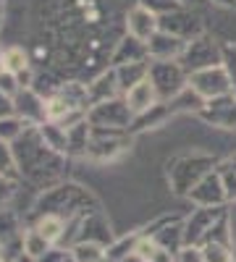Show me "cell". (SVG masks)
<instances>
[{"mask_svg":"<svg viewBox=\"0 0 236 262\" xmlns=\"http://www.w3.org/2000/svg\"><path fill=\"white\" fill-rule=\"evenodd\" d=\"M32 226L45 236L53 247H60L63 236H66V228H69V221H66V217H60V215H48L45 212V215H34Z\"/></svg>","mask_w":236,"mask_h":262,"instance_id":"44dd1931","label":"cell"},{"mask_svg":"<svg viewBox=\"0 0 236 262\" xmlns=\"http://www.w3.org/2000/svg\"><path fill=\"white\" fill-rule=\"evenodd\" d=\"M13 194H16V179L0 176V212L8 207V202L13 200Z\"/></svg>","mask_w":236,"mask_h":262,"instance_id":"f35d334b","label":"cell"},{"mask_svg":"<svg viewBox=\"0 0 236 262\" xmlns=\"http://www.w3.org/2000/svg\"><path fill=\"white\" fill-rule=\"evenodd\" d=\"M95 210H100L97 200L79 184H55V186L45 189V194H42L34 205V215L48 212V215H60V217H66V221H71L76 215L95 212Z\"/></svg>","mask_w":236,"mask_h":262,"instance_id":"7a4b0ae2","label":"cell"},{"mask_svg":"<svg viewBox=\"0 0 236 262\" xmlns=\"http://www.w3.org/2000/svg\"><path fill=\"white\" fill-rule=\"evenodd\" d=\"M0 71H3V48H0Z\"/></svg>","mask_w":236,"mask_h":262,"instance_id":"c3c4849f","label":"cell"},{"mask_svg":"<svg viewBox=\"0 0 236 262\" xmlns=\"http://www.w3.org/2000/svg\"><path fill=\"white\" fill-rule=\"evenodd\" d=\"M71 254L76 262H108V247L95 242H76L71 247Z\"/></svg>","mask_w":236,"mask_h":262,"instance_id":"83f0119b","label":"cell"},{"mask_svg":"<svg viewBox=\"0 0 236 262\" xmlns=\"http://www.w3.org/2000/svg\"><path fill=\"white\" fill-rule=\"evenodd\" d=\"M66 254H69V249H63V247H53L48 254H42L37 262H63V259H66Z\"/></svg>","mask_w":236,"mask_h":262,"instance_id":"60d3db41","label":"cell"},{"mask_svg":"<svg viewBox=\"0 0 236 262\" xmlns=\"http://www.w3.org/2000/svg\"><path fill=\"white\" fill-rule=\"evenodd\" d=\"M226 210L223 207H197L186 221H184V244H200L210 226L218 221Z\"/></svg>","mask_w":236,"mask_h":262,"instance_id":"4fadbf2b","label":"cell"},{"mask_svg":"<svg viewBox=\"0 0 236 262\" xmlns=\"http://www.w3.org/2000/svg\"><path fill=\"white\" fill-rule=\"evenodd\" d=\"M168 102V107H170V113H202V107L207 105V100L205 97H200L191 86H186V90H181L174 100H165Z\"/></svg>","mask_w":236,"mask_h":262,"instance_id":"603a6c76","label":"cell"},{"mask_svg":"<svg viewBox=\"0 0 236 262\" xmlns=\"http://www.w3.org/2000/svg\"><path fill=\"white\" fill-rule=\"evenodd\" d=\"M24 86H21V81H18V76L16 74H11V71H0V92L3 95H8V97H16Z\"/></svg>","mask_w":236,"mask_h":262,"instance_id":"d590c367","label":"cell"},{"mask_svg":"<svg viewBox=\"0 0 236 262\" xmlns=\"http://www.w3.org/2000/svg\"><path fill=\"white\" fill-rule=\"evenodd\" d=\"M160 32V16L155 11H149L147 6H134L126 16V34H132L142 42H149Z\"/></svg>","mask_w":236,"mask_h":262,"instance_id":"7c38bea8","label":"cell"},{"mask_svg":"<svg viewBox=\"0 0 236 262\" xmlns=\"http://www.w3.org/2000/svg\"><path fill=\"white\" fill-rule=\"evenodd\" d=\"M0 6H3V0H0Z\"/></svg>","mask_w":236,"mask_h":262,"instance_id":"f907efd6","label":"cell"},{"mask_svg":"<svg viewBox=\"0 0 236 262\" xmlns=\"http://www.w3.org/2000/svg\"><path fill=\"white\" fill-rule=\"evenodd\" d=\"M76 242H95V244H102V247H111V244H113L111 226H108V221L102 217L100 210L87 212V215L81 217L79 233H76Z\"/></svg>","mask_w":236,"mask_h":262,"instance_id":"5bb4252c","label":"cell"},{"mask_svg":"<svg viewBox=\"0 0 236 262\" xmlns=\"http://www.w3.org/2000/svg\"><path fill=\"white\" fill-rule=\"evenodd\" d=\"M118 262H144V259H142L139 254H134V252H132L128 257H123V259H118Z\"/></svg>","mask_w":236,"mask_h":262,"instance_id":"f6af8a7d","label":"cell"},{"mask_svg":"<svg viewBox=\"0 0 236 262\" xmlns=\"http://www.w3.org/2000/svg\"><path fill=\"white\" fill-rule=\"evenodd\" d=\"M153 262H179L174 252H168V249H158V254L153 257Z\"/></svg>","mask_w":236,"mask_h":262,"instance_id":"7bdbcfd3","label":"cell"},{"mask_svg":"<svg viewBox=\"0 0 236 262\" xmlns=\"http://www.w3.org/2000/svg\"><path fill=\"white\" fill-rule=\"evenodd\" d=\"M216 168H218V160L212 155H207V152H191V155L176 158L174 163L168 165L170 191L179 194V196H189V191Z\"/></svg>","mask_w":236,"mask_h":262,"instance_id":"3957f363","label":"cell"},{"mask_svg":"<svg viewBox=\"0 0 236 262\" xmlns=\"http://www.w3.org/2000/svg\"><path fill=\"white\" fill-rule=\"evenodd\" d=\"M223 69L228 71V79H231V86H233V95H236V45L223 48Z\"/></svg>","mask_w":236,"mask_h":262,"instance_id":"74e56055","label":"cell"},{"mask_svg":"<svg viewBox=\"0 0 236 262\" xmlns=\"http://www.w3.org/2000/svg\"><path fill=\"white\" fill-rule=\"evenodd\" d=\"M42 142H45L53 152H58V155H66L69 158V128L60 126L55 121H45L42 126H37Z\"/></svg>","mask_w":236,"mask_h":262,"instance_id":"7402d4cb","label":"cell"},{"mask_svg":"<svg viewBox=\"0 0 236 262\" xmlns=\"http://www.w3.org/2000/svg\"><path fill=\"white\" fill-rule=\"evenodd\" d=\"M0 27H3V6H0Z\"/></svg>","mask_w":236,"mask_h":262,"instance_id":"681fc988","label":"cell"},{"mask_svg":"<svg viewBox=\"0 0 236 262\" xmlns=\"http://www.w3.org/2000/svg\"><path fill=\"white\" fill-rule=\"evenodd\" d=\"M179 262H205V254H202V247L200 244H186L181 247V252L176 254Z\"/></svg>","mask_w":236,"mask_h":262,"instance_id":"ab89813d","label":"cell"},{"mask_svg":"<svg viewBox=\"0 0 236 262\" xmlns=\"http://www.w3.org/2000/svg\"><path fill=\"white\" fill-rule=\"evenodd\" d=\"M13 105H16V116L27 126H42L48 121V100L42 95H37L32 86H24L13 97Z\"/></svg>","mask_w":236,"mask_h":262,"instance_id":"30bf717a","label":"cell"},{"mask_svg":"<svg viewBox=\"0 0 236 262\" xmlns=\"http://www.w3.org/2000/svg\"><path fill=\"white\" fill-rule=\"evenodd\" d=\"M8 116H16V105H13V97L0 92V118H8Z\"/></svg>","mask_w":236,"mask_h":262,"instance_id":"b9f144b4","label":"cell"},{"mask_svg":"<svg viewBox=\"0 0 236 262\" xmlns=\"http://www.w3.org/2000/svg\"><path fill=\"white\" fill-rule=\"evenodd\" d=\"M128 147H132V131L92 126V139H90V149H87V160H92V163H111V160L121 158Z\"/></svg>","mask_w":236,"mask_h":262,"instance_id":"277c9868","label":"cell"},{"mask_svg":"<svg viewBox=\"0 0 236 262\" xmlns=\"http://www.w3.org/2000/svg\"><path fill=\"white\" fill-rule=\"evenodd\" d=\"M147 233L155 238L160 249H168V252H174V254H179L181 247H186V244H184V221H179V217H176V221H168V217H163V221L155 223L153 231L147 228Z\"/></svg>","mask_w":236,"mask_h":262,"instance_id":"2e32d148","label":"cell"},{"mask_svg":"<svg viewBox=\"0 0 236 262\" xmlns=\"http://www.w3.org/2000/svg\"><path fill=\"white\" fill-rule=\"evenodd\" d=\"M21 233L24 231H18V215L6 207L3 212H0V244L13 242V238H18Z\"/></svg>","mask_w":236,"mask_h":262,"instance_id":"4dcf8cb0","label":"cell"},{"mask_svg":"<svg viewBox=\"0 0 236 262\" xmlns=\"http://www.w3.org/2000/svg\"><path fill=\"white\" fill-rule=\"evenodd\" d=\"M90 139H92L90 121H81V123L71 126L69 128V158H87Z\"/></svg>","mask_w":236,"mask_h":262,"instance_id":"cb8c5ba5","label":"cell"},{"mask_svg":"<svg viewBox=\"0 0 236 262\" xmlns=\"http://www.w3.org/2000/svg\"><path fill=\"white\" fill-rule=\"evenodd\" d=\"M160 29L168 32V34H174V37H179V39H184V42H189V39H195V37L202 34L200 18H197L195 13L184 11V8L160 16Z\"/></svg>","mask_w":236,"mask_h":262,"instance_id":"8fae6325","label":"cell"},{"mask_svg":"<svg viewBox=\"0 0 236 262\" xmlns=\"http://www.w3.org/2000/svg\"><path fill=\"white\" fill-rule=\"evenodd\" d=\"M179 60L186 69V74L200 71V69H210V66H221L223 63V48H218L207 34H200V37L186 42V50Z\"/></svg>","mask_w":236,"mask_h":262,"instance_id":"ba28073f","label":"cell"},{"mask_svg":"<svg viewBox=\"0 0 236 262\" xmlns=\"http://www.w3.org/2000/svg\"><path fill=\"white\" fill-rule=\"evenodd\" d=\"M13 155H16L18 176L37 184L39 189H50L63 176L66 155H58V152H53L45 142H42L37 126H29L24 134L13 142Z\"/></svg>","mask_w":236,"mask_h":262,"instance_id":"6da1fadb","label":"cell"},{"mask_svg":"<svg viewBox=\"0 0 236 262\" xmlns=\"http://www.w3.org/2000/svg\"><path fill=\"white\" fill-rule=\"evenodd\" d=\"M139 3L147 6L149 11H155L158 16H165V13H170V11L184 8V6H181V0H139Z\"/></svg>","mask_w":236,"mask_h":262,"instance_id":"8d00e7d4","label":"cell"},{"mask_svg":"<svg viewBox=\"0 0 236 262\" xmlns=\"http://www.w3.org/2000/svg\"><path fill=\"white\" fill-rule=\"evenodd\" d=\"M207 123L212 126H221V128H236V95H226L218 100H210L202 113H200Z\"/></svg>","mask_w":236,"mask_h":262,"instance_id":"9a60e30c","label":"cell"},{"mask_svg":"<svg viewBox=\"0 0 236 262\" xmlns=\"http://www.w3.org/2000/svg\"><path fill=\"white\" fill-rule=\"evenodd\" d=\"M87 90H90V100L92 105L95 102H105V100H113V97H121L123 90H121V84H118V74L113 66H108L102 74H97L90 84H87Z\"/></svg>","mask_w":236,"mask_h":262,"instance_id":"d6986e66","label":"cell"},{"mask_svg":"<svg viewBox=\"0 0 236 262\" xmlns=\"http://www.w3.org/2000/svg\"><path fill=\"white\" fill-rule=\"evenodd\" d=\"M149 81L155 84L158 97L174 100L181 90L189 86V74L181 66V60H153L149 58Z\"/></svg>","mask_w":236,"mask_h":262,"instance_id":"5b68a950","label":"cell"},{"mask_svg":"<svg viewBox=\"0 0 236 262\" xmlns=\"http://www.w3.org/2000/svg\"><path fill=\"white\" fill-rule=\"evenodd\" d=\"M13 262H37V259H34V257H29L27 252H21V254H18V257H16Z\"/></svg>","mask_w":236,"mask_h":262,"instance_id":"ee69618b","label":"cell"},{"mask_svg":"<svg viewBox=\"0 0 236 262\" xmlns=\"http://www.w3.org/2000/svg\"><path fill=\"white\" fill-rule=\"evenodd\" d=\"M90 126L97 128H121V131H132L134 123V113L128 107L126 97H113V100H105V102H95L87 113Z\"/></svg>","mask_w":236,"mask_h":262,"instance_id":"8992f818","label":"cell"},{"mask_svg":"<svg viewBox=\"0 0 236 262\" xmlns=\"http://www.w3.org/2000/svg\"><path fill=\"white\" fill-rule=\"evenodd\" d=\"M0 176L18 179V168H16V155H13V144L0 139Z\"/></svg>","mask_w":236,"mask_h":262,"instance_id":"1f68e13d","label":"cell"},{"mask_svg":"<svg viewBox=\"0 0 236 262\" xmlns=\"http://www.w3.org/2000/svg\"><path fill=\"white\" fill-rule=\"evenodd\" d=\"M200 247H202L205 262H233L231 247H226V244H218V242H205V244H200Z\"/></svg>","mask_w":236,"mask_h":262,"instance_id":"836d02e7","label":"cell"},{"mask_svg":"<svg viewBox=\"0 0 236 262\" xmlns=\"http://www.w3.org/2000/svg\"><path fill=\"white\" fill-rule=\"evenodd\" d=\"M158 242L149 233H139V238H137V247H134V254H139L144 262H153V257L158 254Z\"/></svg>","mask_w":236,"mask_h":262,"instance_id":"e575fe53","label":"cell"},{"mask_svg":"<svg viewBox=\"0 0 236 262\" xmlns=\"http://www.w3.org/2000/svg\"><path fill=\"white\" fill-rule=\"evenodd\" d=\"M3 69L11 71V74H16V76L34 71L29 53L21 48V45H8V48H3Z\"/></svg>","mask_w":236,"mask_h":262,"instance_id":"d4e9b609","label":"cell"},{"mask_svg":"<svg viewBox=\"0 0 236 262\" xmlns=\"http://www.w3.org/2000/svg\"><path fill=\"white\" fill-rule=\"evenodd\" d=\"M189 86L195 90L200 97H205L207 102L210 100H218V97H226L233 92L231 86V79H228V71L221 66H210V69H200V71H191L189 74Z\"/></svg>","mask_w":236,"mask_h":262,"instance_id":"52a82bcc","label":"cell"},{"mask_svg":"<svg viewBox=\"0 0 236 262\" xmlns=\"http://www.w3.org/2000/svg\"><path fill=\"white\" fill-rule=\"evenodd\" d=\"M118 74V84H121V90H132L134 84H139L142 79L149 76V60H137V63H123L116 69Z\"/></svg>","mask_w":236,"mask_h":262,"instance_id":"484cf974","label":"cell"},{"mask_svg":"<svg viewBox=\"0 0 236 262\" xmlns=\"http://www.w3.org/2000/svg\"><path fill=\"white\" fill-rule=\"evenodd\" d=\"M216 3H221V6H236V0H216Z\"/></svg>","mask_w":236,"mask_h":262,"instance_id":"bcb514c9","label":"cell"},{"mask_svg":"<svg viewBox=\"0 0 236 262\" xmlns=\"http://www.w3.org/2000/svg\"><path fill=\"white\" fill-rule=\"evenodd\" d=\"M29 126L21 121L18 116H8V118H0V139H6V142H16L21 134H24Z\"/></svg>","mask_w":236,"mask_h":262,"instance_id":"d6a6232c","label":"cell"},{"mask_svg":"<svg viewBox=\"0 0 236 262\" xmlns=\"http://www.w3.org/2000/svg\"><path fill=\"white\" fill-rule=\"evenodd\" d=\"M205 242H218V244L231 247L233 238H231V228H228V212H223V215L218 217V221L210 226V231L205 233V238H202L200 244H205Z\"/></svg>","mask_w":236,"mask_h":262,"instance_id":"f546056e","label":"cell"},{"mask_svg":"<svg viewBox=\"0 0 236 262\" xmlns=\"http://www.w3.org/2000/svg\"><path fill=\"white\" fill-rule=\"evenodd\" d=\"M216 170L221 173V181H223V186H226L228 202L236 200V152H233V155H228L226 160H221Z\"/></svg>","mask_w":236,"mask_h":262,"instance_id":"f1b7e54d","label":"cell"},{"mask_svg":"<svg viewBox=\"0 0 236 262\" xmlns=\"http://www.w3.org/2000/svg\"><path fill=\"white\" fill-rule=\"evenodd\" d=\"M123 97H126L128 107H132L134 118H137V116H142V113H147V111H153V107L160 102L158 90H155V84L149 81V76H147V79H142L139 84H134L132 90H126V92H123Z\"/></svg>","mask_w":236,"mask_h":262,"instance_id":"e0dca14e","label":"cell"},{"mask_svg":"<svg viewBox=\"0 0 236 262\" xmlns=\"http://www.w3.org/2000/svg\"><path fill=\"white\" fill-rule=\"evenodd\" d=\"M21 247H24V252H27L29 257H34V259H39L42 254H48V252L53 249V244H50L34 226H29L24 233H21Z\"/></svg>","mask_w":236,"mask_h":262,"instance_id":"4316f807","label":"cell"},{"mask_svg":"<svg viewBox=\"0 0 236 262\" xmlns=\"http://www.w3.org/2000/svg\"><path fill=\"white\" fill-rule=\"evenodd\" d=\"M147 48H149V58L153 60H179L186 50V42L160 29L153 39L147 42Z\"/></svg>","mask_w":236,"mask_h":262,"instance_id":"ac0fdd59","label":"cell"},{"mask_svg":"<svg viewBox=\"0 0 236 262\" xmlns=\"http://www.w3.org/2000/svg\"><path fill=\"white\" fill-rule=\"evenodd\" d=\"M63 262H76V259H74V254H71V249H69V254H66V259H63Z\"/></svg>","mask_w":236,"mask_h":262,"instance_id":"7dc6e473","label":"cell"},{"mask_svg":"<svg viewBox=\"0 0 236 262\" xmlns=\"http://www.w3.org/2000/svg\"><path fill=\"white\" fill-rule=\"evenodd\" d=\"M186 200L197 207H223L228 202V194H226V186L221 181V173L210 170L207 176L189 191Z\"/></svg>","mask_w":236,"mask_h":262,"instance_id":"9c48e42d","label":"cell"},{"mask_svg":"<svg viewBox=\"0 0 236 262\" xmlns=\"http://www.w3.org/2000/svg\"><path fill=\"white\" fill-rule=\"evenodd\" d=\"M137 60H149V48H147V42L126 34L116 45L113 55H111V66L118 69V66H123V63H137Z\"/></svg>","mask_w":236,"mask_h":262,"instance_id":"ffe728a7","label":"cell"}]
</instances>
